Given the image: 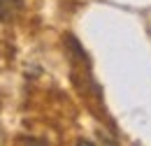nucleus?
Here are the masks:
<instances>
[{
    "instance_id": "1",
    "label": "nucleus",
    "mask_w": 151,
    "mask_h": 146,
    "mask_svg": "<svg viewBox=\"0 0 151 146\" xmlns=\"http://www.w3.org/2000/svg\"><path fill=\"white\" fill-rule=\"evenodd\" d=\"M23 7V0H0V21H12Z\"/></svg>"
}]
</instances>
